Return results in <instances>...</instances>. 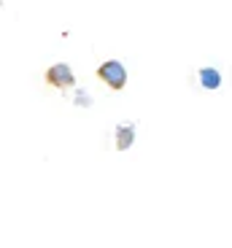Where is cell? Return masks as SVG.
Returning <instances> with one entry per match:
<instances>
[{"label": "cell", "instance_id": "cell-1", "mask_svg": "<svg viewBox=\"0 0 232 248\" xmlns=\"http://www.w3.org/2000/svg\"><path fill=\"white\" fill-rule=\"evenodd\" d=\"M97 76H100V78L106 81L111 89H122L127 84V70H124V65H122V62H116V60L103 62L100 68H97Z\"/></svg>", "mask_w": 232, "mask_h": 248}, {"label": "cell", "instance_id": "cell-2", "mask_svg": "<svg viewBox=\"0 0 232 248\" xmlns=\"http://www.w3.org/2000/svg\"><path fill=\"white\" fill-rule=\"evenodd\" d=\"M46 81H49L51 87H57V89H68V87L76 84V76H73V70H70L65 62H60V65H51L49 68Z\"/></svg>", "mask_w": 232, "mask_h": 248}, {"label": "cell", "instance_id": "cell-3", "mask_svg": "<svg viewBox=\"0 0 232 248\" xmlns=\"http://www.w3.org/2000/svg\"><path fill=\"white\" fill-rule=\"evenodd\" d=\"M200 84L205 89H219L221 87V73L216 68H202L200 70Z\"/></svg>", "mask_w": 232, "mask_h": 248}, {"label": "cell", "instance_id": "cell-4", "mask_svg": "<svg viewBox=\"0 0 232 248\" xmlns=\"http://www.w3.org/2000/svg\"><path fill=\"white\" fill-rule=\"evenodd\" d=\"M132 140H135V127H132V124H124V127H119V130H116V146H119L122 151L130 149Z\"/></svg>", "mask_w": 232, "mask_h": 248}]
</instances>
